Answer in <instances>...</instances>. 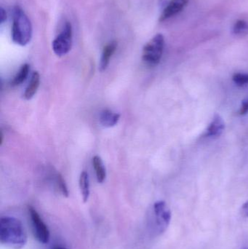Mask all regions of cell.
<instances>
[{"instance_id": "cell-1", "label": "cell", "mask_w": 248, "mask_h": 249, "mask_svg": "<svg viewBox=\"0 0 248 249\" xmlns=\"http://www.w3.org/2000/svg\"><path fill=\"white\" fill-rule=\"evenodd\" d=\"M26 230L19 219L10 216L0 220V243L12 249H21L27 243Z\"/></svg>"}, {"instance_id": "cell-2", "label": "cell", "mask_w": 248, "mask_h": 249, "mask_svg": "<svg viewBox=\"0 0 248 249\" xmlns=\"http://www.w3.org/2000/svg\"><path fill=\"white\" fill-rule=\"evenodd\" d=\"M11 37L13 42L20 46H26L32 37V23L27 15L18 6L13 10Z\"/></svg>"}, {"instance_id": "cell-3", "label": "cell", "mask_w": 248, "mask_h": 249, "mask_svg": "<svg viewBox=\"0 0 248 249\" xmlns=\"http://www.w3.org/2000/svg\"><path fill=\"white\" fill-rule=\"evenodd\" d=\"M165 38L162 34L156 35L143 49L142 58L149 66H156L160 63L164 51Z\"/></svg>"}, {"instance_id": "cell-4", "label": "cell", "mask_w": 248, "mask_h": 249, "mask_svg": "<svg viewBox=\"0 0 248 249\" xmlns=\"http://www.w3.org/2000/svg\"><path fill=\"white\" fill-rule=\"evenodd\" d=\"M72 26L69 22H66L59 35L52 42V50L55 55L61 57L66 55L72 46Z\"/></svg>"}, {"instance_id": "cell-5", "label": "cell", "mask_w": 248, "mask_h": 249, "mask_svg": "<svg viewBox=\"0 0 248 249\" xmlns=\"http://www.w3.org/2000/svg\"><path fill=\"white\" fill-rule=\"evenodd\" d=\"M29 212L35 238L42 244H48L50 241V231L48 226L45 225L36 209L29 206Z\"/></svg>"}, {"instance_id": "cell-6", "label": "cell", "mask_w": 248, "mask_h": 249, "mask_svg": "<svg viewBox=\"0 0 248 249\" xmlns=\"http://www.w3.org/2000/svg\"><path fill=\"white\" fill-rule=\"evenodd\" d=\"M154 213L159 232L163 233L170 225L171 212L165 202L160 200L154 204Z\"/></svg>"}, {"instance_id": "cell-7", "label": "cell", "mask_w": 248, "mask_h": 249, "mask_svg": "<svg viewBox=\"0 0 248 249\" xmlns=\"http://www.w3.org/2000/svg\"><path fill=\"white\" fill-rule=\"evenodd\" d=\"M189 0H170L160 18V21H164L176 15L179 14L187 5Z\"/></svg>"}, {"instance_id": "cell-8", "label": "cell", "mask_w": 248, "mask_h": 249, "mask_svg": "<svg viewBox=\"0 0 248 249\" xmlns=\"http://www.w3.org/2000/svg\"><path fill=\"white\" fill-rule=\"evenodd\" d=\"M224 129H225V123H224V120L221 118V115L215 114L212 122L207 129L205 136H208V137H218L222 134Z\"/></svg>"}, {"instance_id": "cell-9", "label": "cell", "mask_w": 248, "mask_h": 249, "mask_svg": "<svg viewBox=\"0 0 248 249\" xmlns=\"http://www.w3.org/2000/svg\"><path fill=\"white\" fill-rule=\"evenodd\" d=\"M117 48V42L115 41L109 42L103 48V53H102L101 58H100V66H99V70L100 71H105L107 69L110 62L111 58L116 51Z\"/></svg>"}, {"instance_id": "cell-10", "label": "cell", "mask_w": 248, "mask_h": 249, "mask_svg": "<svg viewBox=\"0 0 248 249\" xmlns=\"http://www.w3.org/2000/svg\"><path fill=\"white\" fill-rule=\"evenodd\" d=\"M39 83H40V75L38 71H34L31 77L29 86L26 88L24 94H23L26 100H30L34 96L39 89Z\"/></svg>"}, {"instance_id": "cell-11", "label": "cell", "mask_w": 248, "mask_h": 249, "mask_svg": "<svg viewBox=\"0 0 248 249\" xmlns=\"http://www.w3.org/2000/svg\"><path fill=\"white\" fill-rule=\"evenodd\" d=\"M120 115L115 113L109 109L102 111L100 115V123L106 127H113L119 122Z\"/></svg>"}, {"instance_id": "cell-12", "label": "cell", "mask_w": 248, "mask_h": 249, "mask_svg": "<svg viewBox=\"0 0 248 249\" xmlns=\"http://www.w3.org/2000/svg\"><path fill=\"white\" fill-rule=\"evenodd\" d=\"M80 188L83 201L86 203L90 197V181L88 174L86 171H83L80 174Z\"/></svg>"}, {"instance_id": "cell-13", "label": "cell", "mask_w": 248, "mask_h": 249, "mask_svg": "<svg viewBox=\"0 0 248 249\" xmlns=\"http://www.w3.org/2000/svg\"><path fill=\"white\" fill-rule=\"evenodd\" d=\"M93 165L95 171H96L98 182L103 183L104 180L106 179V172L101 158L99 156H97V155L93 157Z\"/></svg>"}, {"instance_id": "cell-14", "label": "cell", "mask_w": 248, "mask_h": 249, "mask_svg": "<svg viewBox=\"0 0 248 249\" xmlns=\"http://www.w3.org/2000/svg\"><path fill=\"white\" fill-rule=\"evenodd\" d=\"M29 71H30V67L29 64H26L22 66L21 68L12 81V86H20L21 83H23L29 75Z\"/></svg>"}, {"instance_id": "cell-15", "label": "cell", "mask_w": 248, "mask_h": 249, "mask_svg": "<svg viewBox=\"0 0 248 249\" xmlns=\"http://www.w3.org/2000/svg\"><path fill=\"white\" fill-rule=\"evenodd\" d=\"M234 35L239 36L248 35V23L244 20H238L234 23L232 28Z\"/></svg>"}, {"instance_id": "cell-16", "label": "cell", "mask_w": 248, "mask_h": 249, "mask_svg": "<svg viewBox=\"0 0 248 249\" xmlns=\"http://www.w3.org/2000/svg\"><path fill=\"white\" fill-rule=\"evenodd\" d=\"M55 182H56L57 186H58V189H59L60 192L62 193L63 196H65V197H68V188H67L65 181H64L61 174H57L56 176H55Z\"/></svg>"}, {"instance_id": "cell-17", "label": "cell", "mask_w": 248, "mask_h": 249, "mask_svg": "<svg viewBox=\"0 0 248 249\" xmlns=\"http://www.w3.org/2000/svg\"><path fill=\"white\" fill-rule=\"evenodd\" d=\"M233 81L238 86H244L248 84V74L236 73L233 75Z\"/></svg>"}, {"instance_id": "cell-18", "label": "cell", "mask_w": 248, "mask_h": 249, "mask_svg": "<svg viewBox=\"0 0 248 249\" xmlns=\"http://www.w3.org/2000/svg\"><path fill=\"white\" fill-rule=\"evenodd\" d=\"M248 112V99L243 101L240 109V115H246Z\"/></svg>"}, {"instance_id": "cell-19", "label": "cell", "mask_w": 248, "mask_h": 249, "mask_svg": "<svg viewBox=\"0 0 248 249\" xmlns=\"http://www.w3.org/2000/svg\"><path fill=\"white\" fill-rule=\"evenodd\" d=\"M241 214L244 217L248 218V200L242 206Z\"/></svg>"}, {"instance_id": "cell-20", "label": "cell", "mask_w": 248, "mask_h": 249, "mask_svg": "<svg viewBox=\"0 0 248 249\" xmlns=\"http://www.w3.org/2000/svg\"><path fill=\"white\" fill-rule=\"evenodd\" d=\"M6 20H7V13H6L4 9L1 7V8H0V22H1V24L4 23Z\"/></svg>"}, {"instance_id": "cell-21", "label": "cell", "mask_w": 248, "mask_h": 249, "mask_svg": "<svg viewBox=\"0 0 248 249\" xmlns=\"http://www.w3.org/2000/svg\"><path fill=\"white\" fill-rule=\"evenodd\" d=\"M52 249H66L64 248V247H55V248H53Z\"/></svg>"}, {"instance_id": "cell-22", "label": "cell", "mask_w": 248, "mask_h": 249, "mask_svg": "<svg viewBox=\"0 0 248 249\" xmlns=\"http://www.w3.org/2000/svg\"><path fill=\"white\" fill-rule=\"evenodd\" d=\"M0 142H1V143H2V142H3V133H2V132H1V141H0Z\"/></svg>"}, {"instance_id": "cell-23", "label": "cell", "mask_w": 248, "mask_h": 249, "mask_svg": "<svg viewBox=\"0 0 248 249\" xmlns=\"http://www.w3.org/2000/svg\"><path fill=\"white\" fill-rule=\"evenodd\" d=\"M248 249V248H247V249Z\"/></svg>"}]
</instances>
